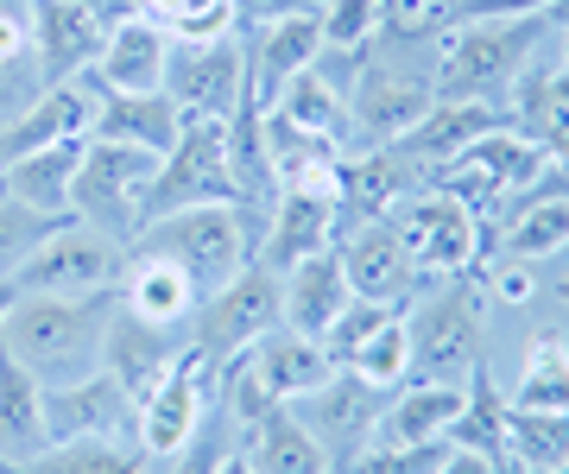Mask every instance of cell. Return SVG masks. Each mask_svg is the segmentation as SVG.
<instances>
[{
	"label": "cell",
	"instance_id": "obj_1",
	"mask_svg": "<svg viewBox=\"0 0 569 474\" xmlns=\"http://www.w3.org/2000/svg\"><path fill=\"white\" fill-rule=\"evenodd\" d=\"M121 291H82V297H20L0 323L7 349L26 361L39 386H70L102 367V335Z\"/></svg>",
	"mask_w": 569,
	"mask_h": 474
},
{
	"label": "cell",
	"instance_id": "obj_2",
	"mask_svg": "<svg viewBox=\"0 0 569 474\" xmlns=\"http://www.w3.org/2000/svg\"><path fill=\"white\" fill-rule=\"evenodd\" d=\"M550 20L545 13H507V20H462L437 39L430 89L437 102H493L519 83L531 51L545 44Z\"/></svg>",
	"mask_w": 569,
	"mask_h": 474
},
{
	"label": "cell",
	"instance_id": "obj_3",
	"mask_svg": "<svg viewBox=\"0 0 569 474\" xmlns=\"http://www.w3.org/2000/svg\"><path fill=\"white\" fill-rule=\"evenodd\" d=\"M127 253H159L171 266L190 272V285L222 291L234 272L253 260V203H197V209H171L159 222H146Z\"/></svg>",
	"mask_w": 569,
	"mask_h": 474
},
{
	"label": "cell",
	"instance_id": "obj_4",
	"mask_svg": "<svg viewBox=\"0 0 569 474\" xmlns=\"http://www.w3.org/2000/svg\"><path fill=\"white\" fill-rule=\"evenodd\" d=\"M481 285L475 272H456L443 285H430L425 297L406 304V335H411V380H430V386H462L481 354Z\"/></svg>",
	"mask_w": 569,
	"mask_h": 474
},
{
	"label": "cell",
	"instance_id": "obj_5",
	"mask_svg": "<svg viewBox=\"0 0 569 474\" xmlns=\"http://www.w3.org/2000/svg\"><path fill=\"white\" fill-rule=\"evenodd\" d=\"M197 203H247V190L234 178V159H228V121L183 114L178 145L159 159V178H152V190L140 203V228L171 215V209H197Z\"/></svg>",
	"mask_w": 569,
	"mask_h": 474
},
{
	"label": "cell",
	"instance_id": "obj_6",
	"mask_svg": "<svg viewBox=\"0 0 569 474\" xmlns=\"http://www.w3.org/2000/svg\"><path fill=\"white\" fill-rule=\"evenodd\" d=\"M152 178H159V152H140V145L121 140H89L77 184H70V215L82 228L108 234L114 248H127L140 234V203Z\"/></svg>",
	"mask_w": 569,
	"mask_h": 474
},
{
	"label": "cell",
	"instance_id": "obj_7",
	"mask_svg": "<svg viewBox=\"0 0 569 474\" xmlns=\"http://www.w3.org/2000/svg\"><path fill=\"white\" fill-rule=\"evenodd\" d=\"M336 58L355 63V77H342L348 121H355V133L373 140V145H399L411 127L430 114V102H437L430 70L392 58V51H373V58H367V51H336Z\"/></svg>",
	"mask_w": 569,
	"mask_h": 474
},
{
	"label": "cell",
	"instance_id": "obj_8",
	"mask_svg": "<svg viewBox=\"0 0 569 474\" xmlns=\"http://www.w3.org/2000/svg\"><path fill=\"white\" fill-rule=\"evenodd\" d=\"M284 323V272H272L266 260H247L222 291H209L197 304V349H203L209 373L247 354L260 335H272Z\"/></svg>",
	"mask_w": 569,
	"mask_h": 474
},
{
	"label": "cell",
	"instance_id": "obj_9",
	"mask_svg": "<svg viewBox=\"0 0 569 474\" xmlns=\"http://www.w3.org/2000/svg\"><path fill=\"white\" fill-rule=\"evenodd\" d=\"M392 228H399V241H406V253L418 260L425 279L475 272L481 266V248L493 241L468 203H456V196H443V190H425V184L392 209Z\"/></svg>",
	"mask_w": 569,
	"mask_h": 474
},
{
	"label": "cell",
	"instance_id": "obj_10",
	"mask_svg": "<svg viewBox=\"0 0 569 474\" xmlns=\"http://www.w3.org/2000/svg\"><path fill=\"white\" fill-rule=\"evenodd\" d=\"M140 13V0H32V51H39V89L70 83L102 58L108 32Z\"/></svg>",
	"mask_w": 569,
	"mask_h": 474
},
{
	"label": "cell",
	"instance_id": "obj_11",
	"mask_svg": "<svg viewBox=\"0 0 569 474\" xmlns=\"http://www.w3.org/2000/svg\"><path fill=\"white\" fill-rule=\"evenodd\" d=\"M164 95L178 102V114L228 121L247 95V39H234V32H222V39H171Z\"/></svg>",
	"mask_w": 569,
	"mask_h": 474
},
{
	"label": "cell",
	"instance_id": "obj_12",
	"mask_svg": "<svg viewBox=\"0 0 569 474\" xmlns=\"http://www.w3.org/2000/svg\"><path fill=\"white\" fill-rule=\"evenodd\" d=\"M291 412H298V424H305L317 443H323L329 468L342 474L355 468V455L373 443V431H380V412H387V392L367 386L361 373L336 367L317 392H305V399H284Z\"/></svg>",
	"mask_w": 569,
	"mask_h": 474
},
{
	"label": "cell",
	"instance_id": "obj_13",
	"mask_svg": "<svg viewBox=\"0 0 569 474\" xmlns=\"http://www.w3.org/2000/svg\"><path fill=\"white\" fill-rule=\"evenodd\" d=\"M114 279H121L114 241L96 234V228H82V222L58 228V234H51L39 253H26L20 272H13L20 297H82V291H114Z\"/></svg>",
	"mask_w": 569,
	"mask_h": 474
},
{
	"label": "cell",
	"instance_id": "obj_14",
	"mask_svg": "<svg viewBox=\"0 0 569 474\" xmlns=\"http://www.w3.org/2000/svg\"><path fill=\"white\" fill-rule=\"evenodd\" d=\"M336 253H342V272H348V291H355V297H373V304H411V297H425L430 291V279L406 253L392 215H373V222L342 228V234H336Z\"/></svg>",
	"mask_w": 569,
	"mask_h": 474
},
{
	"label": "cell",
	"instance_id": "obj_15",
	"mask_svg": "<svg viewBox=\"0 0 569 474\" xmlns=\"http://www.w3.org/2000/svg\"><path fill=\"white\" fill-rule=\"evenodd\" d=\"M203 412H209V361H203V349L190 342V349L171 354V367L159 373V386L133 405V417H140V450L146 455H178L183 436L197 431Z\"/></svg>",
	"mask_w": 569,
	"mask_h": 474
},
{
	"label": "cell",
	"instance_id": "obj_16",
	"mask_svg": "<svg viewBox=\"0 0 569 474\" xmlns=\"http://www.w3.org/2000/svg\"><path fill=\"white\" fill-rule=\"evenodd\" d=\"M39 417H44V443H108L121 436V424L133 417V399L114 373H89L70 386H44L39 392Z\"/></svg>",
	"mask_w": 569,
	"mask_h": 474
},
{
	"label": "cell",
	"instance_id": "obj_17",
	"mask_svg": "<svg viewBox=\"0 0 569 474\" xmlns=\"http://www.w3.org/2000/svg\"><path fill=\"white\" fill-rule=\"evenodd\" d=\"M89 121H96V83H89V77L39 89L13 121L0 127V171L13 165V159H26V152H44V145L89 133Z\"/></svg>",
	"mask_w": 569,
	"mask_h": 474
},
{
	"label": "cell",
	"instance_id": "obj_18",
	"mask_svg": "<svg viewBox=\"0 0 569 474\" xmlns=\"http://www.w3.org/2000/svg\"><path fill=\"white\" fill-rule=\"evenodd\" d=\"M418 190V165L399 145H373V152H342L336 165V203H342V228L392 215Z\"/></svg>",
	"mask_w": 569,
	"mask_h": 474
},
{
	"label": "cell",
	"instance_id": "obj_19",
	"mask_svg": "<svg viewBox=\"0 0 569 474\" xmlns=\"http://www.w3.org/2000/svg\"><path fill=\"white\" fill-rule=\"evenodd\" d=\"M272 203L279 209H272V228H266L253 260H266L272 272H291L298 260L336 248V234H342V203L336 196H323V190H279Z\"/></svg>",
	"mask_w": 569,
	"mask_h": 474
},
{
	"label": "cell",
	"instance_id": "obj_20",
	"mask_svg": "<svg viewBox=\"0 0 569 474\" xmlns=\"http://www.w3.org/2000/svg\"><path fill=\"white\" fill-rule=\"evenodd\" d=\"M323 58V20L317 13H291V20H272L260 26V32H247V83H253V95H260V108L279 102V89L298 77V70H310V63Z\"/></svg>",
	"mask_w": 569,
	"mask_h": 474
},
{
	"label": "cell",
	"instance_id": "obj_21",
	"mask_svg": "<svg viewBox=\"0 0 569 474\" xmlns=\"http://www.w3.org/2000/svg\"><path fill=\"white\" fill-rule=\"evenodd\" d=\"M164 63H171V32L159 20L133 13V20H121L108 32L102 58L89 63V77L102 89H121V95H152V89H164Z\"/></svg>",
	"mask_w": 569,
	"mask_h": 474
},
{
	"label": "cell",
	"instance_id": "obj_22",
	"mask_svg": "<svg viewBox=\"0 0 569 474\" xmlns=\"http://www.w3.org/2000/svg\"><path fill=\"white\" fill-rule=\"evenodd\" d=\"M89 77V70H82ZM96 83V77H89ZM178 102L152 89V95H121V89H102L96 83V121H89V140H121V145H140V152H171L178 145Z\"/></svg>",
	"mask_w": 569,
	"mask_h": 474
},
{
	"label": "cell",
	"instance_id": "obj_23",
	"mask_svg": "<svg viewBox=\"0 0 569 474\" xmlns=\"http://www.w3.org/2000/svg\"><path fill=\"white\" fill-rule=\"evenodd\" d=\"M493 127H519V114H512L507 102H430V114L399 140V152H406L411 165H418V178H425L430 165L456 159L462 145H475L481 133H493Z\"/></svg>",
	"mask_w": 569,
	"mask_h": 474
},
{
	"label": "cell",
	"instance_id": "obj_24",
	"mask_svg": "<svg viewBox=\"0 0 569 474\" xmlns=\"http://www.w3.org/2000/svg\"><path fill=\"white\" fill-rule=\"evenodd\" d=\"M203 304V291L190 285V272L159 260V253H121V310L159 323V330H178L190 323Z\"/></svg>",
	"mask_w": 569,
	"mask_h": 474
},
{
	"label": "cell",
	"instance_id": "obj_25",
	"mask_svg": "<svg viewBox=\"0 0 569 474\" xmlns=\"http://www.w3.org/2000/svg\"><path fill=\"white\" fill-rule=\"evenodd\" d=\"M171 354H178V349H171V330H159V323H146V316H133V310L114 304L108 335H102V373L121 380L133 405L159 386V373L171 367Z\"/></svg>",
	"mask_w": 569,
	"mask_h": 474
},
{
	"label": "cell",
	"instance_id": "obj_26",
	"mask_svg": "<svg viewBox=\"0 0 569 474\" xmlns=\"http://www.w3.org/2000/svg\"><path fill=\"white\" fill-rule=\"evenodd\" d=\"M462 386H430V380H406V386L387 399V412H380V431L373 443L380 450H399V443H437V436L456 431V417H462ZM367 443V450H373Z\"/></svg>",
	"mask_w": 569,
	"mask_h": 474
},
{
	"label": "cell",
	"instance_id": "obj_27",
	"mask_svg": "<svg viewBox=\"0 0 569 474\" xmlns=\"http://www.w3.org/2000/svg\"><path fill=\"white\" fill-rule=\"evenodd\" d=\"M82 152H89V133L44 145V152H26V159H13V165L0 171V190L26 209L70 215V184H77V171H82Z\"/></svg>",
	"mask_w": 569,
	"mask_h": 474
},
{
	"label": "cell",
	"instance_id": "obj_28",
	"mask_svg": "<svg viewBox=\"0 0 569 474\" xmlns=\"http://www.w3.org/2000/svg\"><path fill=\"white\" fill-rule=\"evenodd\" d=\"M355 291H348V272H342V253L323 248L298 260V266L284 272V330L298 335H323L336 323V310L348 304Z\"/></svg>",
	"mask_w": 569,
	"mask_h": 474
},
{
	"label": "cell",
	"instance_id": "obj_29",
	"mask_svg": "<svg viewBox=\"0 0 569 474\" xmlns=\"http://www.w3.org/2000/svg\"><path fill=\"white\" fill-rule=\"evenodd\" d=\"M241 455L260 474H336V468H329V455H323V443L298 424V412H291L284 399L266 417H253V424H247Z\"/></svg>",
	"mask_w": 569,
	"mask_h": 474
},
{
	"label": "cell",
	"instance_id": "obj_30",
	"mask_svg": "<svg viewBox=\"0 0 569 474\" xmlns=\"http://www.w3.org/2000/svg\"><path fill=\"white\" fill-rule=\"evenodd\" d=\"M247 361H253V373L266 380L272 399H305V392H317L329 373H336V361L323 354V342H317V335H298V330L260 335V342L247 349Z\"/></svg>",
	"mask_w": 569,
	"mask_h": 474
},
{
	"label": "cell",
	"instance_id": "obj_31",
	"mask_svg": "<svg viewBox=\"0 0 569 474\" xmlns=\"http://www.w3.org/2000/svg\"><path fill=\"white\" fill-rule=\"evenodd\" d=\"M266 114H284L291 127H305V133H323V140L348 145V89L329 77L323 63H310V70H298L291 83L279 89V102L266 108Z\"/></svg>",
	"mask_w": 569,
	"mask_h": 474
},
{
	"label": "cell",
	"instance_id": "obj_32",
	"mask_svg": "<svg viewBox=\"0 0 569 474\" xmlns=\"http://www.w3.org/2000/svg\"><path fill=\"white\" fill-rule=\"evenodd\" d=\"M159 455L127 450V443H44L39 455H0V474H152Z\"/></svg>",
	"mask_w": 569,
	"mask_h": 474
},
{
	"label": "cell",
	"instance_id": "obj_33",
	"mask_svg": "<svg viewBox=\"0 0 569 474\" xmlns=\"http://www.w3.org/2000/svg\"><path fill=\"white\" fill-rule=\"evenodd\" d=\"M39 380L26 373V361L7 349L0 335V455H39L44 450V417H39Z\"/></svg>",
	"mask_w": 569,
	"mask_h": 474
},
{
	"label": "cell",
	"instance_id": "obj_34",
	"mask_svg": "<svg viewBox=\"0 0 569 474\" xmlns=\"http://www.w3.org/2000/svg\"><path fill=\"white\" fill-rule=\"evenodd\" d=\"M569 462V412H519L507 405V468L557 474Z\"/></svg>",
	"mask_w": 569,
	"mask_h": 474
},
{
	"label": "cell",
	"instance_id": "obj_35",
	"mask_svg": "<svg viewBox=\"0 0 569 474\" xmlns=\"http://www.w3.org/2000/svg\"><path fill=\"white\" fill-rule=\"evenodd\" d=\"M462 417H456V431H449V443L456 450H475L488 455V462H507V399L493 392V373L488 361H475V373L462 380Z\"/></svg>",
	"mask_w": 569,
	"mask_h": 474
},
{
	"label": "cell",
	"instance_id": "obj_36",
	"mask_svg": "<svg viewBox=\"0 0 569 474\" xmlns=\"http://www.w3.org/2000/svg\"><path fill=\"white\" fill-rule=\"evenodd\" d=\"M512 405L519 412H569V342L557 330L531 335V354H526Z\"/></svg>",
	"mask_w": 569,
	"mask_h": 474
},
{
	"label": "cell",
	"instance_id": "obj_37",
	"mask_svg": "<svg viewBox=\"0 0 569 474\" xmlns=\"http://www.w3.org/2000/svg\"><path fill=\"white\" fill-rule=\"evenodd\" d=\"M348 373H361L367 386L380 392H399L411 380V335H406V310H392L380 330L367 335L361 349H355V361H348Z\"/></svg>",
	"mask_w": 569,
	"mask_h": 474
},
{
	"label": "cell",
	"instance_id": "obj_38",
	"mask_svg": "<svg viewBox=\"0 0 569 474\" xmlns=\"http://www.w3.org/2000/svg\"><path fill=\"white\" fill-rule=\"evenodd\" d=\"M32 63V0H0V108L26 95Z\"/></svg>",
	"mask_w": 569,
	"mask_h": 474
},
{
	"label": "cell",
	"instance_id": "obj_39",
	"mask_svg": "<svg viewBox=\"0 0 569 474\" xmlns=\"http://www.w3.org/2000/svg\"><path fill=\"white\" fill-rule=\"evenodd\" d=\"M77 215H44V209H26V203H0V279H13L20 272L26 253H39L58 228H70Z\"/></svg>",
	"mask_w": 569,
	"mask_h": 474
},
{
	"label": "cell",
	"instance_id": "obj_40",
	"mask_svg": "<svg viewBox=\"0 0 569 474\" xmlns=\"http://www.w3.org/2000/svg\"><path fill=\"white\" fill-rule=\"evenodd\" d=\"M449 26V0H380V44H437Z\"/></svg>",
	"mask_w": 569,
	"mask_h": 474
},
{
	"label": "cell",
	"instance_id": "obj_41",
	"mask_svg": "<svg viewBox=\"0 0 569 474\" xmlns=\"http://www.w3.org/2000/svg\"><path fill=\"white\" fill-rule=\"evenodd\" d=\"M146 20H159L171 39H222L234 32V0H152V13Z\"/></svg>",
	"mask_w": 569,
	"mask_h": 474
},
{
	"label": "cell",
	"instance_id": "obj_42",
	"mask_svg": "<svg viewBox=\"0 0 569 474\" xmlns=\"http://www.w3.org/2000/svg\"><path fill=\"white\" fill-rule=\"evenodd\" d=\"M392 310H406V304H373V297H348V304L336 310V323H329V330L317 335V342H323V354L336 361V367H348V361H355V349H361L367 335L387 323Z\"/></svg>",
	"mask_w": 569,
	"mask_h": 474
},
{
	"label": "cell",
	"instance_id": "obj_43",
	"mask_svg": "<svg viewBox=\"0 0 569 474\" xmlns=\"http://www.w3.org/2000/svg\"><path fill=\"white\" fill-rule=\"evenodd\" d=\"M323 51H367L380 32V0H323Z\"/></svg>",
	"mask_w": 569,
	"mask_h": 474
},
{
	"label": "cell",
	"instance_id": "obj_44",
	"mask_svg": "<svg viewBox=\"0 0 569 474\" xmlns=\"http://www.w3.org/2000/svg\"><path fill=\"white\" fill-rule=\"evenodd\" d=\"M449 436H437V443H399V450H361L355 455V468L348 474H443V462H449Z\"/></svg>",
	"mask_w": 569,
	"mask_h": 474
},
{
	"label": "cell",
	"instance_id": "obj_45",
	"mask_svg": "<svg viewBox=\"0 0 569 474\" xmlns=\"http://www.w3.org/2000/svg\"><path fill=\"white\" fill-rule=\"evenodd\" d=\"M228 431H222V417L216 412H203L197 417V431L183 436V450L171 455V474H222V462H228Z\"/></svg>",
	"mask_w": 569,
	"mask_h": 474
},
{
	"label": "cell",
	"instance_id": "obj_46",
	"mask_svg": "<svg viewBox=\"0 0 569 474\" xmlns=\"http://www.w3.org/2000/svg\"><path fill=\"white\" fill-rule=\"evenodd\" d=\"M550 0H449L456 26L462 20H507V13H545Z\"/></svg>",
	"mask_w": 569,
	"mask_h": 474
},
{
	"label": "cell",
	"instance_id": "obj_47",
	"mask_svg": "<svg viewBox=\"0 0 569 474\" xmlns=\"http://www.w3.org/2000/svg\"><path fill=\"white\" fill-rule=\"evenodd\" d=\"M310 0H234V20L247 26V32H260V26L272 20H291V13H305Z\"/></svg>",
	"mask_w": 569,
	"mask_h": 474
},
{
	"label": "cell",
	"instance_id": "obj_48",
	"mask_svg": "<svg viewBox=\"0 0 569 474\" xmlns=\"http://www.w3.org/2000/svg\"><path fill=\"white\" fill-rule=\"evenodd\" d=\"M443 474H512L507 462H488V455H475V450H449Z\"/></svg>",
	"mask_w": 569,
	"mask_h": 474
},
{
	"label": "cell",
	"instance_id": "obj_49",
	"mask_svg": "<svg viewBox=\"0 0 569 474\" xmlns=\"http://www.w3.org/2000/svg\"><path fill=\"white\" fill-rule=\"evenodd\" d=\"M13 304H20V285H13V279H0V323L13 316Z\"/></svg>",
	"mask_w": 569,
	"mask_h": 474
},
{
	"label": "cell",
	"instance_id": "obj_50",
	"mask_svg": "<svg viewBox=\"0 0 569 474\" xmlns=\"http://www.w3.org/2000/svg\"><path fill=\"white\" fill-rule=\"evenodd\" d=\"M222 474H260V468H253V462H247V455H241V450H228V462H222Z\"/></svg>",
	"mask_w": 569,
	"mask_h": 474
},
{
	"label": "cell",
	"instance_id": "obj_51",
	"mask_svg": "<svg viewBox=\"0 0 569 474\" xmlns=\"http://www.w3.org/2000/svg\"><path fill=\"white\" fill-rule=\"evenodd\" d=\"M545 20H550V26H563V32H569V0H550V7H545Z\"/></svg>",
	"mask_w": 569,
	"mask_h": 474
},
{
	"label": "cell",
	"instance_id": "obj_52",
	"mask_svg": "<svg viewBox=\"0 0 569 474\" xmlns=\"http://www.w3.org/2000/svg\"><path fill=\"white\" fill-rule=\"evenodd\" d=\"M563 63H569V44H563Z\"/></svg>",
	"mask_w": 569,
	"mask_h": 474
},
{
	"label": "cell",
	"instance_id": "obj_53",
	"mask_svg": "<svg viewBox=\"0 0 569 474\" xmlns=\"http://www.w3.org/2000/svg\"><path fill=\"white\" fill-rule=\"evenodd\" d=\"M563 297H569V279H563Z\"/></svg>",
	"mask_w": 569,
	"mask_h": 474
}]
</instances>
